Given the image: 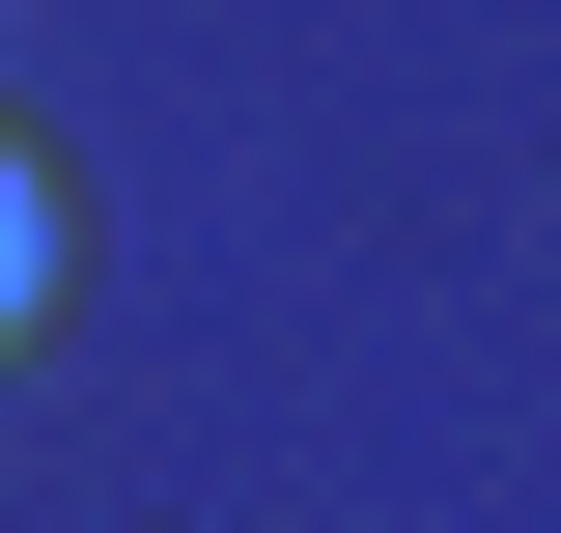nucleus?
<instances>
[{
  "instance_id": "1",
  "label": "nucleus",
  "mask_w": 561,
  "mask_h": 533,
  "mask_svg": "<svg viewBox=\"0 0 561 533\" xmlns=\"http://www.w3.org/2000/svg\"><path fill=\"white\" fill-rule=\"evenodd\" d=\"M57 253H84V225H57V140H0V365L57 337Z\"/></svg>"
}]
</instances>
